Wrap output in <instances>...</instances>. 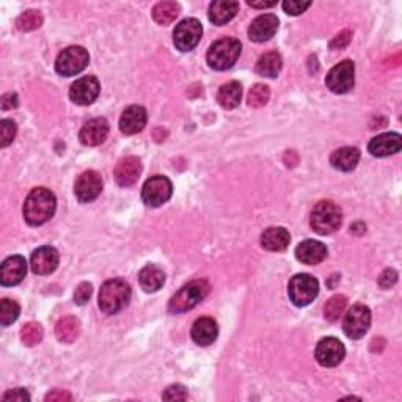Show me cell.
<instances>
[{
    "instance_id": "obj_1",
    "label": "cell",
    "mask_w": 402,
    "mask_h": 402,
    "mask_svg": "<svg viewBox=\"0 0 402 402\" xmlns=\"http://www.w3.org/2000/svg\"><path fill=\"white\" fill-rule=\"evenodd\" d=\"M57 208L55 195L46 187L32 190L24 203V219L32 227H39L51 220Z\"/></svg>"
},
{
    "instance_id": "obj_2",
    "label": "cell",
    "mask_w": 402,
    "mask_h": 402,
    "mask_svg": "<svg viewBox=\"0 0 402 402\" xmlns=\"http://www.w3.org/2000/svg\"><path fill=\"white\" fill-rule=\"evenodd\" d=\"M100 308L105 314H115L128 307L130 300V288L124 280H109L101 286Z\"/></svg>"
},
{
    "instance_id": "obj_3",
    "label": "cell",
    "mask_w": 402,
    "mask_h": 402,
    "mask_svg": "<svg viewBox=\"0 0 402 402\" xmlns=\"http://www.w3.org/2000/svg\"><path fill=\"white\" fill-rule=\"evenodd\" d=\"M242 44L236 38H222L210 46L208 51V65L213 69L225 71L234 67L241 55Z\"/></svg>"
},
{
    "instance_id": "obj_4",
    "label": "cell",
    "mask_w": 402,
    "mask_h": 402,
    "mask_svg": "<svg viewBox=\"0 0 402 402\" xmlns=\"http://www.w3.org/2000/svg\"><path fill=\"white\" fill-rule=\"evenodd\" d=\"M209 294V283L206 280H195L182 286L168 303L170 313H184L195 308Z\"/></svg>"
},
{
    "instance_id": "obj_5",
    "label": "cell",
    "mask_w": 402,
    "mask_h": 402,
    "mask_svg": "<svg viewBox=\"0 0 402 402\" xmlns=\"http://www.w3.org/2000/svg\"><path fill=\"white\" fill-rule=\"evenodd\" d=\"M309 223L318 234H332L336 229H340L342 223L341 209L333 201L322 200L314 206Z\"/></svg>"
},
{
    "instance_id": "obj_6",
    "label": "cell",
    "mask_w": 402,
    "mask_h": 402,
    "mask_svg": "<svg viewBox=\"0 0 402 402\" xmlns=\"http://www.w3.org/2000/svg\"><path fill=\"white\" fill-rule=\"evenodd\" d=\"M288 294L295 307H307L318 297L319 283L311 275L299 274L289 281Z\"/></svg>"
},
{
    "instance_id": "obj_7",
    "label": "cell",
    "mask_w": 402,
    "mask_h": 402,
    "mask_svg": "<svg viewBox=\"0 0 402 402\" xmlns=\"http://www.w3.org/2000/svg\"><path fill=\"white\" fill-rule=\"evenodd\" d=\"M88 62L90 55L87 51L81 48V46H71V48L62 51L60 55L57 57L55 69L60 76L71 77L87 68Z\"/></svg>"
},
{
    "instance_id": "obj_8",
    "label": "cell",
    "mask_w": 402,
    "mask_h": 402,
    "mask_svg": "<svg viewBox=\"0 0 402 402\" xmlns=\"http://www.w3.org/2000/svg\"><path fill=\"white\" fill-rule=\"evenodd\" d=\"M171 194H173V186H171L168 177L157 175L151 176L149 180L143 184L142 200L147 206L157 208L166 204L171 199Z\"/></svg>"
},
{
    "instance_id": "obj_9",
    "label": "cell",
    "mask_w": 402,
    "mask_h": 402,
    "mask_svg": "<svg viewBox=\"0 0 402 402\" xmlns=\"http://www.w3.org/2000/svg\"><path fill=\"white\" fill-rule=\"evenodd\" d=\"M201 35H203L201 22L199 19L189 18L176 25V29L173 32V43L176 46V49H180L181 52H189L196 48V44H199L201 39Z\"/></svg>"
},
{
    "instance_id": "obj_10",
    "label": "cell",
    "mask_w": 402,
    "mask_h": 402,
    "mask_svg": "<svg viewBox=\"0 0 402 402\" xmlns=\"http://www.w3.org/2000/svg\"><path fill=\"white\" fill-rule=\"evenodd\" d=\"M369 326H371V311L366 305L357 303L347 311L342 322V330L351 340H360L366 335Z\"/></svg>"
},
{
    "instance_id": "obj_11",
    "label": "cell",
    "mask_w": 402,
    "mask_h": 402,
    "mask_svg": "<svg viewBox=\"0 0 402 402\" xmlns=\"http://www.w3.org/2000/svg\"><path fill=\"white\" fill-rule=\"evenodd\" d=\"M355 82V65L351 60H344L336 65L327 74V88L336 95H344L354 87Z\"/></svg>"
},
{
    "instance_id": "obj_12",
    "label": "cell",
    "mask_w": 402,
    "mask_h": 402,
    "mask_svg": "<svg viewBox=\"0 0 402 402\" xmlns=\"http://www.w3.org/2000/svg\"><path fill=\"white\" fill-rule=\"evenodd\" d=\"M100 81L95 76H85L71 85L69 98L77 105H90L100 96Z\"/></svg>"
},
{
    "instance_id": "obj_13",
    "label": "cell",
    "mask_w": 402,
    "mask_h": 402,
    "mask_svg": "<svg viewBox=\"0 0 402 402\" xmlns=\"http://www.w3.org/2000/svg\"><path fill=\"white\" fill-rule=\"evenodd\" d=\"M314 355L319 365L326 368H333L336 365H340L342 359H344L346 349L340 340L332 338L330 336V338H324L318 342Z\"/></svg>"
},
{
    "instance_id": "obj_14",
    "label": "cell",
    "mask_w": 402,
    "mask_h": 402,
    "mask_svg": "<svg viewBox=\"0 0 402 402\" xmlns=\"http://www.w3.org/2000/svg\"><path fill=\"white\" fill-rule=\"evenodd\" d=\"M102 190V180L101 176L93 170L83 171V173L77 177L74 184V194L76 199L81 203H90L100 196Z\"/></svg>"
},
{
    "instance_id": "obj_15",
    "label": "cell",
    "mask_w": 402,
    "mask_h": 402,
    "mask_svg": "<svg viewBox=\"0 0 402 402\" xmlns=\"http://www.w3.org/2000/svg\"><path fill=\"white\" fill-rule=\"evenodd\" d=\"M25 274H27V262L25 258L19 255L10 256L2 262L0 267V283L4 286H15L19 285L24 280Z\"/></svg>"
},
{
    "instance_id": "obj_16",
    "label": "cell",
    "mask_w": 402,
    "mask_h": 402,
    "mask_svg": "<svg viewBox=\"0 0 402 402\" xmlns=\"http://www.w3.org/2000/svg\"><path fill=\"white\" fill-rule=\"evenodd\" d=\"M58 261H60V256L54 247H39L32 253L30 266L35 274L48 275L57 269Z\"/></svg>"
},
{
    "instance_id": "obj_17",
    "label": "cell",
    "mask_w": 402,
    "mask_h": 402,
    "mask_svg": "<svg viewBox=\"0 0 402 402\" xmlns=\"http://www.w3.org/2000/svg\"><path fill=\"white\" fill-rule=\"evenodd\" d=\"M109 123L105 118H93L83 124L79 138L85 147H98L109 135Z\"/></svg>"
},
{
    "instance_id": "obj_18",
    "label": "cell",
    "mask_w": 402,
    "mask_h": 402,
    "mask_svg": "<svg viewBox=\"0 0 402 402\" xmlns=\"http://www.w3.org/2000/svg\"><path fill=\"white\" fill-rule=\"evenodd\" d=\"M147 110L142 105H130V107L123 112L120 118V130L126 135L138 134L147 126Z\"/></svg>"
},
{
    "instance_id": "obj_19",
    "label": "cell",
    "mask_w": 402,
    "mask_h": 402,
    "mask_svg": "<svg viewBox=\"0 0 402 402\" xmlns=\"http://www.w3.org/2000/svg\"><path fill=\"white\" fill-rule=\"evenodd\" d=\"M327 253L328 250L324 243L314 239L303 241L302 243H299L297 248H295V258L308 266L321 264V262L327 258Z\"/></svg>"
},
{
    "instance_id": "obj_20",
    "label": "cell",
    "mask_w": 402,
    "mask_h": 402,
    "mask_svg": "<svg viewBox=\"0 0 402 402\" xmlns=\"http://www.w3.org/2000/svg\"><path fill=\"white\" fill-rule=\"evenodd\" d=\"M279 18L275 15L258 16L248 27V36L255 43H264L279 30Z\"/></svg>"
},
{
    "instance_id": "obj_21",
    "label": "cell",
    "mask_w": 402,
    "mask_h": 402,
    "mask_svg": "<svg viewBox=\"0 0 402 402\" xmlns=\"http://www.w3.org/2000/svg\"><path fill=\"white\" fill-rule=\"evenodd\" d=\"M142 173V162L135 156H128L116 163L115 180L121 187H129L137 182Z\"/></svg>"
},
{
    "instance_id": "obj_22",
    "label": "cell",
    "mask_w": 402,
    "mask_h": 402,
    "mask_svg": "<svg viewBox=\"0 0 402 402\" xmlns=\"http://www.w3.org/2000/svg\"><path fill=\"white\" fill-rule=\"evenodd\" d=\"M402 147V138L398 133H387L374 137L368 145L369 153L375 157H387L396 154Z\"/></svg>"
},
{
    "instance_id": "obj_23",
    "label": "cell",
    "mask_w": 402,
    "mask_h": 402,
    "mask_svg": "<svg viewBox=\"0 0 402 402\" xmlns=\"http://www.w3.org/2000/svg\"><path fill=\"white\" fill-rule=\"evenodd\" d=\"M289 242H291V234L286 228L281 227L267 228L261 234V246L269 252H283L289 247Z\"/></svg>"
},
{
    "instance_id": "obj_24",
    "label": "cell",
    "mask_w": 402,
    "mask_h": 402,
    "mask_svg": "<svg viewBox=\"0 0 402 402\" xmlns=\"http://www.w3.org/2000/svg\"><path fill=\"white\" fill-rule=\"evenodd\" d=\"M219 327L213 318H200L192 327V340L199 346H209L217 340Z\"/></svg>"
},
{
    "instance_id": "obj_25",
    "label": "cell",
    "mask_w": 402,
    "mask_h": 402,
    "mask_svg": "<svg viewBox=\"0 0 402 402\" xmlns=\"http://www.w3.org/2000/svg\"><path fill=\"white\" fill-rule=\"evenodd\" d=\"M239 4L233 0H217L209 5V21L215 25H225L237 15Z\"/></svg>"
},
{
    "instance_id": "obj_26",
    "label": "cell",
    "mask_w": 402,
    "mask_h": 402,
    "mask_svg": "<svg viewBox=\"0 0 402 402\" xmlns=\"http://www.w3.org/2000/svg\"><path fill=\"white\" fill-rule=\"evenodd\" d=\"M138 283L143 288L145 293H156L166 283V274L161 267H157L154 264L145 266L140 274H138Z\"/></svg>"
},
{
    "instance_id": "obj_27",
    "label": "cell",
    "mask_w": 402,
    "mask_h": 402,
    "mask_svg": "<svg viewBox=\"0 0 402 402\" xmlns=\"http://www.w3.org/2000/svg\"><path fill=\"white\" fill-rule=\"evenodd\" d=\"M360 161V151L352 147H344L333 151L330 157V163L333 168L340 171H352Z\"/></svg>"
},
{
    "instance_id": "obj_28",
    "label": "cell",
    "mask_w": 402,
    "mask_h": 402,
    "mask_svg": "<svg viewBox=\"0 0 402 402\" xmlns=\"http://www.w3.org/2000/svg\"><path fill=\"white\" fill-rule=\"evenodd\" d=\"M242 100V87L239 82H228L222 85L217 95V101L222 105L223 109L232 110L236 109L241 104Z\"/></svg>"
},
{
    "instance_id": "obj_29",
    "label": "cell",
    "mask_w": 402,
    "mask_h": 402,
    "mask_svg": "<svg viewBox=\"0 0 402 402\" xmlns=\"http://www.w3.org/2000/svg\"><path fill=\"white\" fill-rule=\"evenodd\" d=\"M55 335L62 342H74L81 335V322L74 316H65L57 322Z\"/></svg>"
},
{
    "instance_id": "obj_30",
    "label": "cell",
    "mask_w": 402,
    "mask_h": 402,
    "mask_svg": "<svg viewBox=\"0 0 402 402\" xmlns=\"http://www.w3.org/2000/svg\"><path fill=\"white\" fill-rule=\"evenodd\" d=\"M283 67V60H281V55L279 52H267V54L261 55L258 63H256V72H258L260 76H264V77H276L279 76V72L281 71Z\"/></svg>"
},
{
    "instance_id": "obj_31",
    "label": "cell",
    "mask_w": 402,
    "mask_h": 402,
    "mask_svg": "<svg viewBox=\"0 0 402 402\" xmlns=\"http://www.w3.org/2000/svg\"><path fill=\"white\" fill-rule=\"evenodd\" d=\"M181 6L176 2H159L153 8V19L159 25H168L180 16Z\"/></svg>"
},
{
    "instance_id": "obj_32",
    "label": "cell",
    "mask_w": 402,
    "mask_h": 402,
    "mask_svg": "<svg viewBox=\"0 0 402 402\" xmlns=\"http://www.w3.org/2000/svg\"><path fill=\"white\" fill-rule=\"evenodd\" d=\"M41 24H43V16L41 13L36 10L25 11L16 19V27L21 32H34L41 27Z\"/></svg>"
},
{
    "instance_id": "obj_33",
    "label": "cell",
    "mask_w": 402,
    "mask_h": 402,
    "mask_svg": "<svg viewBox=\"0 0 402 402\" xmlns=\"http://www.w3.org/2000/svg\"><path fill=\"white\" fill-rule=\"evenodd\" d=\"M347 305V299H346V295H333V297L328 300L326 303V307H324V316H326V319L327 321H330V322H336L340 319V316L342 314V311H344V308Z\"/></svg>"
},
{
    "instance_id": "obj_34",
    "label": "cell",
    "mask_w": 402,
    "mask_h": 402,
    "mask_svg": "<svg viewBox=\"0 0 402 402\" xmlns=\"http://www.w3.org/2000/svg\"><path fill=\"white\" fill-rule=\"evenodd\" d=\"M43 327L38 324V322H27L21 328V340L25 346H36L43 340Z\"/></svg>"
},
{
    "instance_id": "obj_35",
    "label": "cell",
    "mask_w": 402,
    "mask_h": 402,
    "mask_svg": "<svg viewBox=\"0 0 402 402\" xmlns=\"http://www.w3.org/2000/svg\"><path fill=\"white\" fill-rule=\"evenodd\" d=\"M19 311H21V308L15 300L4 299L0 302V324L4 327L13 324L19 318Z\"/></svg>"
},
{
    "instance_id": "obj_36",
    "label": "cell",
    "mask_w": 402,
    "mask_h": 402,
    "mask_svg": "<svg viewBox=\"0 0 402 402\" xmlns=\"http://www.w3.org/2000/svg\"><path fill=\"white\" fill-rule=\"evenodd\" d=\"M269 98H270V90L267 85L256 83L248 93V105L255 109L264 107V105L269 102Z\"/></svg>"
},
{
    "instance_id": "obj_37",
    "label": "cell",
    "mask_w": 402,
    "mask_h": 402,
    "mask_svg": "<svg viewBox=\"0 0 402 402\" xmlns=\"http://www.w3.org/2000/svg\"><path fill=\"white\" fill-rule=\"evenodd\" d=\"M16 123L11 120H2L0 121V145L2 148L8 147V145L15 140L16 137Z\"/></svg>"
},
{
    "instance_id": "obj_38",
    "label": "cell",
    "mask_w": 402,
    "mask_h": 402,
    "mask_svg": "<svg viewBox=\"0 0 402 402\" xmlns=\"http://www.w3.org/2000/svg\"><path fill=\"white\" fill-rule=\"evenodd\" d=\"M309 6H311V2H297V0H286V2H283V10L291 16L302 15Z\"/></svg>"
},
{
    "instance_id": "obj_39",
    "label": "cell",
    "mask_w": 402,
    "mask_h": 402,
    "mask_svg": "<svg viewBox=\"0 0 402 402\" xmlns=\"http://www.w3.org/2000/svg\"><path fill=\"white\" fill-rule=\"evenodd\" d=\"M91 294H93V286H91V283H81L74 293V302L77 305H85V303L90 300Z\"/></svg>"
},
{
    "instance_id": "obj_40",
    "label": "cell",
    "mask_w": 402,
    "mask_h": 402,
    "mask_svg": "<svg viewBox=\"0 0 402 402\" xmlns=\"http://www.w3.org/2000/svg\"><path fill=\"white\" fill-rule=\"evenodd\" d=\"M162 399H166V401H186L187 391L182 385H171L167 388L166 391H163Z\"/></svg>"
},
{
    "instance_id": "obj_41",
    "label": "cell",
    "mask_w": 402,
    "mask_h": 402,
    "mask_svg": "<svg viewBox=\"0 0 402 402\" xmlns=\"http://www.w3.org/2000/svg\"><path fill=\"white\" fill-rule=\"evenodd\" d=\"M30 394L24 388H15L4 394V402H29Z\"/></svg>"
},
{
    "instance_id": "obj_42",
    "label": "cell",
    "mask_w": 402,
    "mask_h": 402,
    "mask_svg": "<svg viewBox=\"0 0 402 402\" xmlns=\"http://www.w3.org/2000/svg\"><path fill=\"white\" fill-rule=\"evenodd\" d=\"M398 281V272L394 269H387L379 276V285L384 289H390Z\"/></svg>"
},
{
    "instance_id": "obj_43",
    "label": "cell",
    "mask_w": 402,
    "mask_h": 402,
    "mask_svg": "<svg viewBox=\"0 0 402 402\" xmlns=\"http://www.w3.org/2000/svg\"><path fill=\"white\" fill-rule=\"evenodd\" d=\"M351 32L349 30H344V32H341V34L336 35L333 38V41L330 43V49H342V48H346V46L351 43Z\"/></svg>"
},
{
    "instance_id": "obj_44",
    "label": "cell",
    "mask_w": 402,
    "mask_h": 402,
    "mask_svg": "<svg viewBox=\"0 0 402 402\" xmlns=\"http://www.w3.org/2000/svg\"><path fill=\"white\" fill-rule=\"evenodd\" d=\"M71 399H72L71 394L63 390H54L46 396V401L48 402H63V401H71Z\"/></svg>"
},
{
    "instance_id": "obj_45",
    "label": "cell",
    "mask_w": 402,
    "mask_h": 402,
    "mask_svg": "<svg viewBox=\"0 0 402 402\" xmlns=\"http://www.w3.org/2000/svg\"><path fill=\"white\" fill-rule=\"evenodd\" d=\"M0 105H2V110H11L18 107V96L15 93H6L2 96V101H0Z\"/></svg>"
},
{
    "instance_id": "obj_46",
    "label": "cell",
    "mask_w": 402,
    "mask_h": 402,
    "mask_svg": "<svg viewBox=\"0 0 402 402\" xmlns=\"http://www.w3.org/2000/svg\"><path fill=\"white\" fill-rule=\"evenodd\" d=\"M248 5L253 6V8H272V6L276 5V2H252V0H250Z\"/></svg>"
}]
</instances>
